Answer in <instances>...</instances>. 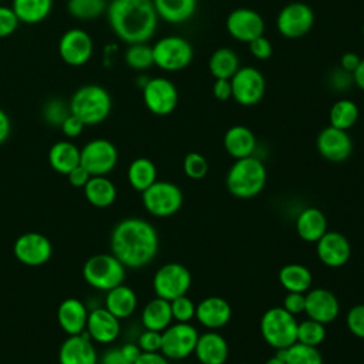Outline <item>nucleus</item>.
Listing matches in <instances>:
<instances>
[{"instance_id": "obj_32", "label": "nucleus", "mask_w": 364, "mask_h": 364, "mask_svg": "<svg viewBox=\"0 0 364 364\" xmlns=\"http://www.w3.org/2000/svg\"><path fill=\"white\" fill-rule=\"evenodd\" d=\"M82 189L87 202L95 208H108L117 199V188L105 175L91 176Z\"/></svg>"}, {"instance_id": "obj_37", "label": "nucleus", "mask_w": 364, "mask_h": 364, "mask_svg": "<svg viewBox=\"0 0 364 364\" xmlns=\"http://www.w3.org/2000/svg\"><path fill=\"white\" fill-rule=\"evenodd\" d=\"M276 357L284 360L286 364H324L317 347L294 343L287 348L276 350Z\"/></svg>"}, {"instance_id": "obj_14", "label": "nucleus", "mask_w": 364, "mask_h": 364, "mask_svg": "<svg viewBox=\"0 0 364 364\" xmlns=\"http://www.w3.org/2000/svg\"><path fill=\"white\" fill-rule=\"evenodd\" d=\"M142 100L152 114L159 117L169 115L178 105V90L165 77L148 78L142 87Z\"/></svg>"}, {"instance_id": "obj_24", "label": "nucleus", "mask_w": 364, "mask_h": 364, "mask_svg": "<svg viewBox=\"0 0 364 364\" xmlns=\"http://www.w3.org/2000/svg\"><path fill=\"white\" fill-rule=\"evenodd\" d=\"M195 317L203 327L209 330H218L229 323L232 317V307L225 299L219 296H210L199 301L196 306Z\"/></svg>"}, {"instance_id": "obj_28", "label": "nucleus", "mask_w": 364, "mask_h": 364, "mask_svg": "<svg viewBox=\"0 0 364 364\" xmlns=\"http://www.w3.org/2000/svg\"><path fill=\"white\" fill-rule=\"evenodd\" d=\"M296 232L304 242H317L327 232V219L317 208H306L296 219Z\"/></svg>"}, {"instance_id": "obj_60", "label": "nucleus", "mask_w": 364, "mask_h": 364, "mask_svg": "<svg viewBox=\"0 0 364 364\" xmlns=\"http://www.w3.org/2000/svg\"><path fill=\"white\" fill-rule=\"evenodd\" d=\"M361 31H363V37H364V24H363V28H361Z\"/></svg>"}, {"instance_id": "obj_22", "label": "nucleus", "mask_w": 364, "mask_h": 364, "mask_svg": "<svg viewBox=\"0 0 364 364\" xmlns=\"http://www.w3.org/2000/svg\"><path fill=\"white\" fill-rule=\"evenodd\" d=\"M119 318L109 313L105 307H94L88 313L85 333L90 338L100 344H111L119 336Z\"/></svg>"}, {"instance_id": "obj_29", "label": "nucleus", "mask_w": 364, "mask_h": 364, "mask_svg": "<svg viewBox=\"0 0 364 364\" xmlns=\"http://www.w3.org/2000/svg\"><path fill=\"white\" fill-rule=\"evenodd\" d=\"M159 18L171 24H181L192 18L198 9V0H152Z\"/></svg>"}, {"instance_id": "obj_6", "label": "nucleus", "mask_w": 364, "mask_h": 364, "mask_svg": "<svg viewBox=\"0 0 364 364\" xmlns=\"http://www.w3.org/2000/svg\"><path fill=\"white\" fill-rule=\"evenodd\" d=\"M297 320L283 307L267 309L260 318V334L273 348H287L297 341Z\"/></svg>"}, {"instance_id": "obj_17", "label": "nucleus", "mask_w": 364, "mask_h": 364, "mask_svg": "<svg viewBox=\"0 0 364 364\" xmlns=\"http://www.w3.org/2000/svg\"><path fill=\"white\" fill-rule=\"evenodd\" d=\"M226 30L232 38L242 43H250L263 36L264 20L256 10L239 7L232 10L226 17Z\"/></svg>"}, {"instance_id": "obj_5", "label": "nucleus", "mask_w": 364, "mask_h": 364, "mask_svg": "<svg viewBox=\"0 0 364 364\" xmlns=\"http://www.w3.org/2000/svg\"><path fill=\"white\" fill-rule=\"evenodd\" d=\"M125 266L112 253H97L82 266V277L91 287L108 291L125 280Z\"/></svg>"}, {"instance_id": "obj_16", "label": "nucleus", "mask_w": 364, "mask_h": 364, "mask_svg": "<svg viewBox=\"0 0 364 364\" xmlns=\"http://www.w3.org/2000/svg\"><path fill=\"white\" fill-rule=\"evenodd\" d=\"M94 51L91 36L81 28H70L60 37L58 54L61 60L71 65L80 67L90 61Z\"/></svg>"}, {"instance_id": "obj_3", "label": "nucleus", "mask_w": 364, "mask_h": 364, "mask_svg": "<svg viewBox=\"0 0 364 364\" xmlns=\"http://www.w3.org/2000/svg\"><path fill=\"white\" fill-rule=\"evenodd\" d=\"M267 181V172L263 162L256 156L236 159L226 175L228 191L240 199H249L259 195Z\"/></svg>"}, {"instance_id": "obj_39", "label": "nucleus", "mask_w": 364, "mask_h": 364, "mask_svg": "<svg viewBox=\"0 0 364 364\" xmlns=\"http://www.w3.org/2000/svg\"><path fill=\"white\" fill-rule=\"evenodd\" d=\"M107 0H68V13L78 20H92L107 11Z\"/></svg>"}, {"instance_id": "obj_11", "label": "nucleus", "mask_w": 364, "mask_h": 364, "mask_svg": "<svg viewBox=\"0 0 364 364\" xmlns=\"http://www.w3.org/2000/svg\"><path fill=\"white\" fill-rule=\"evenodd\" d=\"M232 98L243 107H252L262 101L266 92V80L263 74L252 67H239L230 78Z\"/></svg>"}, {"instance_id": "obj_34", "label": "nucleus", "mask_w": 364, "mask_h": 364, "mask_svg": "<svg viewBox=\"0 0 364 364\" xmlns=\"http://www.w3.org/2000/svg\"><path fill=\"white\" fill-rule=\"evenodd\" d=\"M53 7V0H13L11 9L20 23L37 24L47 18Z\"/></svg>"}, {"instance_id": "obj_44", "label": "nucleus", "mask_w": 364, "mask_h": 364, "mask_svg": "<svg viewBox=\"0 0 364 364\" xmlns=\"http://www.w3.org/2000/svg\"><path fill=\"white\" fill-rule=\"evenodd\" d=\"M171 310H172V318L175 321L189 323L195 317L196 306L186 294H183L171 300Z\"/></svg>"}, {"instance_id": "obj_38", "label": "nucleus", "mask_w": 364, "mask_h": 364, "mask_svg": "<svg viewBox=\"0 0 364 364\" xmlns=\"http://www.w3.org/2000/svg\"><path fill=\"white\" fill-rule=\"evenodd\" d=\"M360 117V109L357 107V104L351 100H338L336 101L331 108H330V114H328V121L330 125L338 129H350Z\"/></svg>"}, {"instance_id": "obj_40", "label": "nucleus", "mask_w": 364, "mask_h": 364, "mask_svg": "<svg viewBox=\"0 0 364 364\" xmlns=\"http://www.w3.org/2000/svg\"><path fill=\"white\" fill-rule=\"evenodd\" d=\"M125 63L128 67L136 71H142L154 65V55H152V47L146 43H136L129 44V47L125 51Z\"/></svg>"}, {"instance_id": "obj_41", "label": "nucleus", "mask_w": 364, "mask_h": 364, "mask_svg": "<svg viewBox=\"0 0 364 364\" xmlns=\"http://www.w3.org/2000/svg\"><path fill=\"white\" fill-rule=\"evenodd\" d=\"M326 338V327L324 324L307 318L297 324V343L317 347Z\"/></svg>"}, {"instance_id": "obj_27", "label": "nucleus", "mask_w": 364, "mask_h": 364, "mask_svg": "<svg viewBox=\"0 0 364 364\" xmlns=\"http://www.w3.org/2000/svg\"><path fill=\"white\" fill-rule=\"evenodd\" d=\"M138 304L135 291L124 283L108 290L104 300V307L117 318H127L134 314Z\"/></svg>"}, {"instance_id": "obj_2", "label": "nucleus", "mask_w": 364, "mask_h": 364, "mask_svg": "<svg viewBox=\"0 0 364 364\" xmlns=\"http://www.w3.org/2000/svg\"><path fill=\"white\" fill-rule=\"evenodd\" d=\"M105 13L114 34L127 44L146 43L156 31L152 0H111Z\"/></svg>"}, {"instance_id": "obj_46", "label": "nucleus", "mask_w": 364, "mask_h": 364, "mask_svg": "<svg viewBox=\"0 0 364 364\" xmlns=\"http://www.w3.org/2000/svg\"><path fill=\"white\" fill-rule=\"evenodd\" d=\"M142 353H156L161 351L162 346V333L155 330H144L136 341Z\"/></svg>"}, {"instance_id": "obj_12", "label": "nucleus", "mask_w": 364, "mask_h": 364, "mask_svg": "<svg viewBox=\"0 0 364 364\" xmlns=\"http://www.w3.org/2000/svg\"><path fill=\"white\" fill-rule=\"evenodd\" d=\"M199 334L189 323L171 324L162 331L161 353L168 360H183L195 351Z\"/></svg>"}, {"instance_id": "obj_25", "label": "nucleus", "mask_w": 364, "mask_h": 364, "mask_svg": "<svg viewBox=\"0 0 364 364\" xmlns=\"http://www.w3.org/2000/svg\"><path fill=\"white\" fill-rule=\"evenodd\" d=\"M193 353L200 364H225L229 355V346L225 337L210 330L199 336Z\"/></svg>"}, {"instance_id": "obj_13", "label": "nucleus", "mask_w": 364, "mask_h": 364, "mask_svg": "<svg viewBox=\"0 0 364 364\" xmlns=\"http://www.w3.org/2000/svg\"><path fill=\"white\" fill-rule=\"evenodd\" d=\"M314 24V11L301 1L286 4L277 14L276 27L279 33L290 40L306 36Z\"/></svg>"}, {"instance_id": "obj_1", "label": "nucleus", "mask_w": 364, "mask_h": 364, "mask_svg": "<svg viewBox=\"0 0 364 364\" xmlns=\"http://www.w3.org/2000/svg\"><path fill=\"white\" fill-rule=\"evenodd\" d=\"M111 253L129 269L149 264L159 247L156 229L145 219L125 218L111 232Z\"/></svg>"}, {"instance_id": "obj_51", "label": "nucleus", "mask_w": 364, "mask_h": 364, "mask_svg": "<svg viewBox=\"0 0 364 364\" xmlns=\"http://www.w3.org/2000/svg\"><path fill=\"white\" fill-rule=\"evenodd\" d=\"M90 178H91L90 172L82 165L75 166L74 169H71L67 173V179H68L70 185L74 188H84L87 185V182L90 181Z\"/></svg>"}, {"instance_id": "obj_19", "label": "nucleus", "mask_w": 364, "mask_h": 364, "mask_svg": "<svg viewBox=\"0 0 364 364\" xmlns=\"http://www.w3.org/2000/svg\"><path fill=\"white\" fill-rule=\"evenodd\" d=\"M304 313L309 318L316 320L321 324L334 321L340 313V303L336 294L327 289H310L306 293Z\"/></svg>"}, {"instance_id": "obj_9", "label": "nucleus", "mask_w": 364, "mask_h": 364, "mask_svg": "<svg viewBox=\"0 0 364 364\" xmlns=\"http://www.w3.org/2000/svg\"><path fill=\"white\" fill-rule=\"evenodd\" d=\"M192 284V276L188 267L181 263H166L161 266L152 279V287L158 297L168 301L188 293Z\"/></svg>"}, {"instance_id": "obj_58", "label": "nucleus", "mask_w": 364, "mask_h": 364, "mask_svg": "<svg viewBox=\"0 0 364 364\" xmlns=\"http://www.w3.org/2000/svg\"><path fill=\"white\" fill-rule=\"evenodd\" d=\"M351 77H353L354 84H355L361 91H364V58L360 60V64H358V67L354 70V73L351 74Z\"/></svg>"}, {"instance_id": "obj_26", "label": "nucleus", "mask_w": 364, "mask_h": 364, "mask_svg": "<svg viewBox=\"0 0 364 364\" xmlns=\"http://www.w3.org/2000/svg\"><path fill=\"white\" fill-rule=\"evenodd\" d=\"M223 146L235 159L252 156L256 149V136L247 127L233 125L225 132Z\"/></svg>"}, {"instance_id": "obj_55", "label": "nucleus", "mask_w": 364, "mask_h": 364, "mask_svg": "<svg viewBox=\"0 0 364 364\" xmlns=\"http://www.w3.org/2000/svg\"><path fill=\"white\" fill-rule=\"evenodd\" d=\"M134 364H169L168 358L156 351V353H141V355L134 361Z\"/></svg>"}, {"instance_id": "obj_7", "label": "nucleus", "mask_w": 364, "mask_h": 364, "mask_svg": "<svg viewBox=\"0 0 364 364\" xmlns=\"http://www.w3.org/2000/svg\"><path fill=\"white\" fill-rule=\"evenodd\" d=\"M154 64L164 71L175 73L186 68L193 58L192 44L179 36H166L152 46Z\"/></svg>"}, {"instance_id": "obj_15", "label": "nucleus", "mask_w": 364, "mask_h": 364, "mask_svg": "<svg viewBox=\"0 0 364 364\" xmlns=\"http://www.w3.org/2000/svg\"><path fill=\"white\" fill-rule=\"evenodd\" d=\"M13 253L20 263L36 267L50 260L53 246L46 235L38 232H27L16 239Z\"/></svg>"}, {"instance_id": "obj_50", "label": "nucleus", "mask_w": 364, "mask_h": 364, "mask_svg": "<svg viewBox=\"0 0 364 364\" xmlns=\"http://www.w3.org/2000/svg\"><path fill=\"white\" fill-rule=\"evenodd\" d=\"M84 124L81 119H78L75 115H73L70 112V115L63 121V124L60 125L63 134L67 138H77L78 135H81V132L84 131Z\"/></svg>"}, {"instance_id": "obj_35", "label": "nucleus", "mask_w": 364, "mask_h": 364, "mask_svg": "<svg viewBox=\"0 0 364 364\" xmlns=\"http://www.w3.org/2000/svg\"><path fill=\"white\" fill-rule=\"evenodd\" d=\"M240 63L237 54L228 47H220L215 50L209 58L208 68L215 80L226 78L230 80L233 74L239 70Z\"/></svg>"}, {"instance_id": "obj_18", "label": "nucleus", "mask_w": 364, "mask_h": 364, "mask_svg": "<svg viewBox=\"0 0 364 364\" xmlns=\"http://www.w3.org/2000/svg\"><path fill=\"white\" fill-rule=\"evenodd\" d=\"M317 151L318 154L331 162L346 161L353 151V141L347 131L334 128L331 125L323 128L317 135Z\"/></svg>"}, {"instance_id": "obj_54", "label": "nucleus", "mask_w": 364, "mask_h": 364, "mask_svg": "<svg viewBox=\"0 0 364 364\" xmlns=\"http://www.w3.org/2000/svg\"><path fill=\"white\" fill-rule=\"evenodd\" d=\"M100 364H131V363L122 355L119 348H109L102 354Z\"/></svg>"}, {"instance_id": "obj_20", "label": "nucleus", "mask_w": 364, "mask_h": 364, "mask_svg": "<svg viewBox=\"0 0 364 364\" xmlns=\"http://www.w3.org/2000/svg\"><path fill=\"white\" fill-rule=\"evenodd\" d=\"M316 243V252L320 262L328 267H341L351 256L350 242L340 232L327 230Z\"/></svg>"}, {"instance_id": "obj_21", "label": "nucleus", "mask_w": 364, "mask_h": 364, "mask_svg": "<svg viewBox=\"0 0 364 364\" xmlns=\"http://www.w3.org/2000/svg\"><path fill=\"white\" fill-rule=\"evenodd\" d=\"M58 364H98V354L92 340L84 331L68 336L58 350Z\"/></svg>"}, {"instance_id": "obj_10", "label": "nucleus", "mask_w": 364, "mask_h": 364, "mask_svg": "<svg viewBox=\"0 0 364 364\" xmlns=\"http://www.w3.org/2000/svg\"><path fill=\"white\" fill-rule=\"evenodd\" d=\"M117 162L118 151L108 139H91L80 149V165H82L91 176L108 175L117 166Z\"/></svg>"}, {"instance_id": "obj_57", "label": "nucleus", "mask_w": 364, "mask_h": 364, "mask_svg": "<svg viewBox=\"0 0 364 364\" xmlns=\"http://www.w3.org/2000/svg\"><path fill=\"white\" fill-rule=\"evenodd\" d=\"M119 350H121L122 355H124L131 364H134V361H135V360L141 355V353H142L136 343H125V344H122V346L119 347Z\"/></svg>"}, {"instance_id": "obj_48", "label": "nucleus", "mask_w": 364, "mask_h": 364, "mask_svg": "<svg viewBox=\"0 0 364 364\" xmlns=\"http://www.w3.org/2000/svg\"><path fill=\"white\" fill-rule=\"evenodd\" d=\"M249 44V50H250V54L260 60V61H264V60H269L272 57V53H273V47H272V43L264 37V36H260L255 40H252Z\"/></svg>"}, {"instance_id": "obj_43", "label": "nucleus", "mask_w": 364, "mask_h": 364, "mask_svg": "<svg viewBox=\"0 0 364 364\" xmlns=\"http://www.w3.org/2000/svg\"><path fill=\"white\" fill-rule=\"evenodd\" d=\"M182 168H183V172L188 178L199 181V179L206 176L209 165H208V161L203 155H200L198 152H189L183 158Z\"/></svg>"}, {"instance_id": "obj_4", "label": "nucleus", "mask_w": 364, "mask_h": 364, "mask_svg": "<svg viewBox=\"0 0 364 364\" xmlns=\"http://www.w3.org/2000/svg\"><path fill=\"white\" fill-rule=\"evenodd\" d=\"M70 112L82 124L97 125L105 121L111 112L112 101L109 92L97 84H87L75 90L68 102Z\"/></svg>"}, {"instance_id": "obj_31", "label": "nucleus", "mask_w": 364, "mask_h": 364, "mask_svg": "<svg viewBox=\"0 0 364 364\" xmlns=\"http://www.w3.org/2000/svg\"><path fill=\"white\" fill-rule=\"evenodd\" d=\"M50 166L63 175L80 165V148L70 141H58L48 151Z\"/></svg>"}, {"instance_id": "obj_53", "label": "nucleus", "mask_w": 364, "mask_h": 364, "mask_svg": "<svg viewBox=\"0 0 364 364\" xmlns=\"http://www.w3.org/2000/svg\"><path fill=\"white\" fill-rule=\"evenodd\" d=\"M360 60H361V57H360L357 53L347 51V53H344V54L341 55V58H340V67H341L343 71L353 74L354 70L358 67Z\"/></svg>"}, {"instance_id": "obj_52", "label": "nucleus", "mask_w": 364, "mask_h": 364, "mask_svg": "<svg viewBox=\"0 0 364 364\" xmlns=\"http://www.w3.org/2000/svg\"><path fill=\"white\" fill-rule=\"evenodd\" d=\"M212 92L213 97L219 101H228L232 98V84L230 80L226 78H218L215 80L212 85Z\"/></svg>"}, {"instance_id": "obj_33", "label": "nucleus", "mask_w": 364, "mask_h": 364, "mask_svg": "<svg viewBox=\"0 0 364 364\" xmlns=\"http://www.w3.org/2000/svg\"><path fill=\"white\" fill-rule=\"evenodd\" d=\"M279 282L287 291L307 293L313 284V274L304 264L289 263L279 270Z\"/></svg>"}, {"instance_id": "obj_49", "label": "nucleus", "mask_w": 364, "mask_h": 364, "mask_svg": "<svg viewBox=\"0 0 364 364\" xmlns=\"http://www.w3.org/2000/svg\"><path fill=\"white\" fill-rule=\"evenodd\" d=\"M304 306H306V293L287 291L283 300V309L286 311H289L293 316H297L300 313H304Z\"/></svg>"}, {"instance_id": "obj_23", "label": "nucleus", "mask_w": 364, "mask_h": 364, "mask_svg": "<svg viewBox=\"0 0 364 364\" xmlns=\"http://www.w3.org/2000/svg\"><path fill=\"white\" fill-rule=\"evenodd\" d=\"M88 313L90 310L80 299L68 297L57 307V321L65 334H81L85 331Z\"/></svg>"}, {"instance_id": "obj_8", "label": "nucleus", "mask_w": 364, "mask_h": 364, "mask_svg": "<svg viewBox=\"0 0 364 364\" xmlns=\"http://www.w3.org/2000/svg\"><path fill=\"white\" fill-rule=\"evenodd\" d=\"M183 202L181 188L169 181H155L142 192V203L148 213L156 218L175 215Z\"/></svg>"}, {"instance_id": "obj_45", "label": "nucleus", "mask_w": 364, "mask_h": 364, "mask_svg": "<svg viewBox=\"0 0 364 364\" xmlns=\"http://www.w3.org/2000/svg\"><path fill=\"white\" fill-rule=\"evenodd\" d=\"M350 333L358 338H364V304L353 306L346 317Z\"/></svg>"}, {"instance_id": "obj_42", "label": "nucleus", "mask_w": 364, "mask_h": 364, "mask_svg": "<svg viewBox=\"0 0 364 364\" xmlns=\"http://www.w3.org/2000/svg\"><path fill=\"white\" fill-rule=\"evenodd\" d=\"M70 115V107L61 98H53L43 107V118L53 127H60Z\"/></svg>"}, {"instance_id": "obj_56", "label": "nucleus", "mask_w": 364, "mask_h": 364, "mask_svg": "<svg viewBox=\"0 0 364 364\" xmlns=\"http://www.w3.org/2000/svg\"><path fill=\"white\" fill-rule=\"evenodd\" d=\"M11 132V121L4 109L0 108V145L6 142Z\"/></svg>"}, {"instance_id": "obj_30", "label": "nucleus", "mask_w": 364, "mask_h": 364, "mask_svg": "<svg viewBox=\"0 0 364 364\" xmlns=\"http://www.w3.org/2000/svg\"><path fill=\"white\" fill-rule=\"evenodd\" d=\"M172 310H171V301L155 297L149 300L141 313V323L146 330H155V331H164L166 327L172 323Z\"/></svg>"}, {"instance_id": "obj_47", "label": "nucleus", "mask_w": 364, "mask_h": 364, "mask_svg": "<svg viewBox=\"0 0 364 364\" xmlns=\"http://www.w3.org/2000/svg\"><path fill=\"white\" fill-rule=\"evenodd\" d=\"M20 24L16 13L11 7L0 6V38L11 36Z\"/></svg>"}, {"instance_id": "obj_59", "label": "nucleus", "mask_w": 364, "mask_h": 364, "mask_svg": "<svg viewBox=\"0 0 364 364\" xmlns=\"http://www.w3.org/2000/svg\"><path fill=\"white\" fill-rule=\"evenodd\" d=\"M264 364H286L284 363V360H282V358H279V357H272V358H269Z\"/></svg>"}, {"instance_id": "obj_36", "label": "nucleus", "mask_w": 364, "mask_h": 364, "mask_svg": "<svg viewBox=\"0 0 364 364\" xmlns=\"http://www.w3.org/2000/svg\"><path fill=\"white\" fill-rule=\"evenodd\" d=\"M127 176L129 185L142 193L156 181V166L148 158H136L129 164Z\"/></svg>"}]
</instances>
